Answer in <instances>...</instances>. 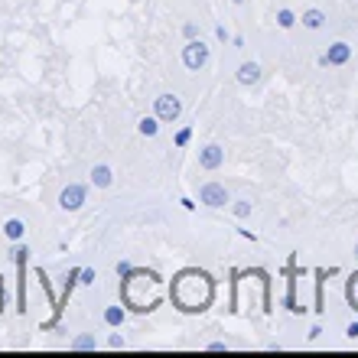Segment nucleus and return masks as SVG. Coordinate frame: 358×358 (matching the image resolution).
<instances>
[{
    "mask_svg": "<svg viewBox=\"0 0 358 358\" xmlns=\"http://www.w3.org/2000/svg\"><path fill=\"white\" fill-rule=\"evenodd\" d=\"M92 179H95V186H108V182H111V169H108V167H95Z\"/></svg>",
    "mask_w": 358,
    "mask_h": 358,
    "instance_id": "11",
    "label": "nucleus"
},
{
    "mask_svg": "<svg viewBox=\"0 0 358 358\" xmlns=\"http://www.w3.org/2000/svg\"><path fill=\"white\" fill-rule=\"evenodd\" d=\"M248 212H251V205H248V202H238V205H235V215H238V219H244Z\"/></svg>",
    "mask_w": 358,
    "mask_h": 358,
    "instance_id": "15",
    "label": "nucleus"
},
{
    "mask_svg": "<svg viewBox=\"0 0 358 358\" xmlns=\"http://www.w3.org/2000/svg\"><path fill=\"white\" fill-rule=\"evenodd\" d=\"M277 23H280L284 30H290L296 20H293V13H290V10H280V13H277Z\"/></svg>",
    "mask_w": 358,
    "mask_h": 358,
    "instance_id": "14",
    "label": "nucleus"
},
{
    "mask_svg": "<svg viewBox=\"0 0 358 358\" xmlns=\"http://www.w3.org/2000/svg\"><path fill=\"white\" fill-rule=\"evenodd\" d=\"M3 232H7V238H10V241H20L26 228H23V221H20V219H10L7 225H3Z\"/></svg>",
    "mask_w": 358,
    "mask_h": 358,
    "instance_id": "9",
    "label": "nucleus"
},
{
    "mask_svg": "<svg viewBox=\"0 0 358 358\" xmlns=\"http://www.w3.org/2000/svg\"><path fill=\"white\" fill-rule=\"evenodd\" d=\"M303 26H309V30H319V26H323V13H319V10H306L303 13Z\"/></svg>",
    "mask_w": 358,
    "mask_h": 358,
    "instance_id": "10",
    "label": "nucleus"
},
{
    "mask_svg": "<svg viewBox=\"0 0 358 358\" xmlns=\"http://www.w3.org/2000/svg\"><path fill=\"white\" fill-rule=\"evenodd\" d=\"M140 134H144V137H153V134H157V117H144V121H140Z\"/></svg>",
    "mask_w": 358,
    "mask_h": 358,
    "instance_id": "12",
    "label": "nucleus"
},
{
    "mask_svg": "<svg viewBox=\"0 0 358 358\" xmlns=\"http://www.w3.org/2000/svg\"><path fill=\"white\" fill-rule=\"evenodd\" d=\"M105 319H108V323H111V326H117V323L124 319V309H117V306H111V309H108V313H105Z\"/></svg>",
    "mask_w": 358,
    "mask_h": 358,
    "instance_id": "13",
    "label": "nucleus"
},
{
    "mask_svg": "<svg viewBox=\"0 0 358 358\" xmlns=\"http://www.w3.org/2000/svg\"><path fill=\"white\" fill-rule=\"evenodd\" d=\"M82 202H85V189H82V186H65L62 196H59V205H62V209H78Z\"/></svg>",
    "mask_w": 358,
    "mask_h": 358,
    "instance_id": "5",
    "label": "nucleus"
},
{
    "mask_svg": "<svg viewBox=\"0 0 358 358\" xmlns=\"http://www.w3.org/2000/svg\"><path fill=\"white\" fill-rule=\"evenodd\" d=\"M179 111H182V105H179V98H173V95L157 98V117H160V121H176Z\"/></svg>",
    "mask_w": 358,
    "mask_h": 358,
    "instance_id": "3",
    "label": "nucleus"
},
{
    "mask_svg": "<svg viewBox=\"0 0 358 358\" xmlns=\"http://www.w3.org/2000/svg\"><path fill=\"white\" fill-rule=\"evenodd\" d=\"M176 144H179V147H182V144H189V130H179V134H176Z\"/></svg>",
    "mask_w": 358,
    "mask_h": 358,
    "instance_id": "16",
    "label": "nucleus"
},
{
    "mask_svg": "<svg viewBox=\"0 0 358 358\" xmlns=\"http://www.w3.org/2000/svg\"><path fill=\"white\" fill-rule=\"evenodd\" d=\"M348 56H352V49H348L346 42H336V46L326 53V62L329 65H342V62H348Z\"/></svg>",
    "mask_w": 358,
    "mask_h": 358,
    "instance_id": "7",
    "label": "nucleus"
},
{
    "mask_svg": "<svg viewBox=\"0 0 358 358\" xmlns=\"http://www.w3.org/2000/svg\"><path fill=\"white\" fill-rule=\"evenodd\" d=\"M202 202L205 205H225L228 202V192H225V186H219V182H209V186H202Z\"/></svg>",
    "mask_w": 358,
    "mask_h": 358,
    "instance_id": "4",
    "label": "nucleus"
},
{
    "mask_svg": "<svg viewBox=\"0 0 358 358\" xmlns=\"http://www.w3.org/2000/svg\"><path fill=\"white\" fill-rule=\"evenodd\" d=\"M221 160H225V150H221V147H215V144L202 150V167H205V169H215V167H221Z\"/></svg>",
    "mask_w": 358,
    "mask_h": 358,
    "instance_id": "6",
    "label": "nucleus"
},
{
    "mask_svg": "<svg viewBox=\"0 0 358 358\" xmlns=\"http://www.w3.org/2000/svg\"><path fill=\"white\" fill-rule=\"evenodd\" d=\"M173 300H176L179 309L199 313L212 300V280L205 274H199V271H182V274L173 280Z\"/></svg>",
    "mask_w": 358,
    "mask_h": 358,
    "instance_id": "1",
    "label": "nucleus"
},
{
    "mask_svg": "<svg viewBox=\"0 0 358 358\" xmlns=\"http://www.w3.org/2000/svg\"><path fill=\"white\" fill-rule=\"evenodd\" d=\"M95 346V339H78V342H75V348H92Z\"/></svg>",
    "mask_w": 358,
    "mask_h": 358,
    "instance_id": "17",
    "label": "nucleus"
},
{
    "mask_svg": "<svg viewBox=\"0 0 358 358\" xmlns=\"http://www.w3.org/2000/svg\"><path fill=\"white\" fill-rule=\"evenodd\" d=\"M348 336H352V339L358 336V323H352V326H348Z\"/></svg>",
    "mask_w": 358,
    "mask_h": 358,
    "instance_id": "18",
    "label": "nucleus"
},
{
    "mask_svg": "<svg viewBox=\"0 0 358 358\" xmlns=\"http://www.w3.org/2000/svg\"><path fill=\"white\" fill-rule=\"evenodd\" d=\"M205 59H209V49H205L202 42H189V46L182 49V62L189 65V69H202Z\"/></svg>",
    "mask_w": 358,
    "mask_h": 358,
    "instance_id": "2",
    "label": "nucleus"
},
{
    "mask_svg": "<svg viewBox=\"0 0 358 358\" xmlns=\"http://www.w3.org/2000/svg\"><path fill=\"white\" fill-rule=\"evenodd\" d=\"M257 78H261V69H257L254 62H244L241 69H238V82L241 85H254Z\"/></svg>",
    "mask_w": 358,
    "mask_h": 358,
    "instance_id": "8",
    "label": "nucleus"
}]
</instances>
